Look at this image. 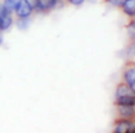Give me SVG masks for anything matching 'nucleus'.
<instances>
[{"label":"nucleus","mask_w":135,"mask_h":133,"mask_svg":"<svg viewBox=\"0 0 135 133\" xmlns=\"http://www.w3.org/2000/svg\"><path fill=\"white\" fill-rule=\"evenodd\" d=\"M121 11L129 19H135V0H126L121 6Z\"/></svg>","instance_id":"obj_7"},{"label":"nucleus","mask_w":135,"mask_h":133,"mask_svg":"<svg viewBox=\"0 0 135 133\" xmlns=\"http://www.w3.org/2000/svg\"><path fill=\"white\" fill-rule=\"evenodd\" d=\"M127 56L129 57L128 61H135V39L129 40L127 45Z\"/></svg>","instance_id":"obj_9"},{"label":"nucleus","mask_w":135,"mask_h":133,"mask_svg":"<svg viewBox=\"0 0 135 133\" xmlns=\"http://www.w3.org/2000/svg\"><path fill=\"white\" fill-rule=\"evenodd\" d=\"M25 1L27 2L28 5H31V6H32L33 8H35L36 5H37V0H25Z\"/></svg>","instance_id":"obj_14"},{"label":"nucleus","mask_w":135,"mask_h":133,"mask_svg":"<svg viewBox=\"0 0 135 133\" xmlns=\"http://www.w3.org/2000/svg\"><path fill=\"white\" fill-rule=\"evenodd\" d=\"M107 4L112 5L113 7H117V8H121V6L123 5V2L126 0H104Z\"/></svg>","instance_id":"obj_12"},{"label":"nucleus","mask_w":135,"mask_h":133,"mask_svg":"<svg viewBox=\"0 0 135 133\" xmlns=\"http://www.w3.org/2000/svg\"><path fill=\"white\" fill-rule=\"evenodd\" d=\"M20 1V0H4V6L6 7V10H8L9 12H13L14 10H16L17 5H18V2Z\"/></svg>","instance_id":"obj_10"},{"label":"nucleus","mask_w":135,"mask_h":133,"mask_svg":"<svg viewBox=\"0 0 135 133\" xmlns=\"http://www.w3.org/2000/svg\"><path fill=\"white\" fill-rule=\"evenodd\" d=\"M85 0H66L68 4L72 5V6H81V5L84 4Z\"/></svg>","instance_id":"obj_13"},{"label":"nucleus","mask_w":135,"mask_h":133,"mask_svg":"<svg viewBox=\"0 0 135 133\" xmlns=\"http://www.w3.org/2000/svg\"><path fill=\"white\" fill-rule=\"evenodd\" d=\"M33 11H35V8L31 5H28L25 0H20L17 5L16 10H14L18 18H30L32 16Z\"/></svg>","instance_id":"obj_3"},{"label":"nucleus","mask_w":135,"mask_h":133,"mask_svg":"<svg viewBox=\"0 0 135 133\" xmlns=\"http://www.w3.org/2000/svg\"><path fill=\"white\" fill-rule=\"evenodd\" d=\"M112 133H135V120L116 118Z\"/></svg>","instance_id":"obj_1"},{"label":"nucleus","mask_w":135,"mask_h":133,"mask_svg":"<svg viewBox=\"0 0 135 133\" xmlns=\"http://www.w3.org/2000/svg\"><path fill=\"white\" fill-rule=\"evenodd\" d=\"M64 1V0H58V2H59V4H61V2H63Z\"/></svg>","instance_id":"obj_17"},{"label":"nucleus","mask_w":135,"mask_h":133,"mask_svg":"<svg viewBox=\"0 0 135 133\" xmlns=\"http://www.w3.org/2000/svg\"><path fill=\"white\" fill-rule=\"evenodd\" d=\"M114 105L117 106H135V94H127V95L116 96L114 98Z\"/></svg>","instance_id":"obj_6"},{"label":"nucleus","mask_w":135,"mask_h":133,"mask_svg":"<svg viewBox=\"0 0 135 133\" xmlns=\"http://www.w3.org/2000/svg\"><path fill=\"white\" fill-rule=\"evenodd\" d=\"M0 31H1V27H0Z\"/></svg>","instance_id":"obj_18"},{"label":"nucleus","mask_w":135,"mask_h":133,"mask_svg":"<svg viewBox=\"0 0 135 133\" xmlns=\"http://www.w3.org/2000/svg\"><path fill=\"white\" fill-rule=\"evenodd\" d=\"M12 24H13V17H12L11 12H7V13L0 16V27H1V31L9 29Z\"/></svg>","instance_id":"obj_8"},{"label":"nucleus","mask_w":135,"mask_h":133,"mask_svg":"<svg viewBox=\"0 0 135 133\" xmlns=\"http://www.w3.org/2000/svg\"><path fill=\"white\" fill-rule=\"evenodd\" d=\"M132 90H133V93L135 94V86H132Z\"/></svg>","instance_id":"obj_16"},{"label":"nucleus","mask_w":135,"mask_h":133,"mask_svg":"<svg viewBox=\"0 0 135 133\" xmlns=\"http://www.w3.org/2000/svg\"><path fill=\"white\" fill-rule=\"evenodd\" d=\"M116 118L135 120V106H117Z\"/></svg>","instance_id":"obj_4"},{"label":"nucleus","mask_w":135,"mask_h":133,"mask_svg":"<svg viewBox=\"0 0 135 133\" xmlns=\"http://www.w3.org/2000/svg\"><path fill=\"white\" fill-rule=\"evenodd\" d=\"M2 42H4V39H2V36H1V35H0V45H1V44H2Z\"/></svg>","instance_id":"obj_15"},{"label":"nucleus","mask_w":135,"mask_h":133,"mask_svg":"<svg viewBox=\"0 0 135 133\" xmlns=\"http://www.w3.org/2000/svg\"><path fill=\"white\" fill-rule=\"evenodd\" d=\"M122 81L128 86H135V61H128L122 70Z\"/></svg>","instance_id":"obj_2"},{"label":"nucleus","mask_w":135,"mask_h":133,"mask_svg":"<svg viewBox=\"0 0 135 133\" xmlns=\"http://www.w3.org/2000/svg\"><path fill=\"white\" fill-rule=\"evenodd\" d=\"M17 26L20 30H26L30 26V18H19L17 21Z\"/></svg>","instance_id":"obj_11"},{"label":"nucleus","mask_w":135,"mask_h":133,"mask_svg":"<svg viewBox=\"0 0 135 133\" xmlns=\"http://www.w3.org/2000/svg\"><path fill=\"white\" fill-rule=\"evenodd\" d=\"M58 5H59L58 0H37V5L35 7V11L46 13V12L56 8Z\"/></svg>","instance_id":"obj_5"}]
</instances>
